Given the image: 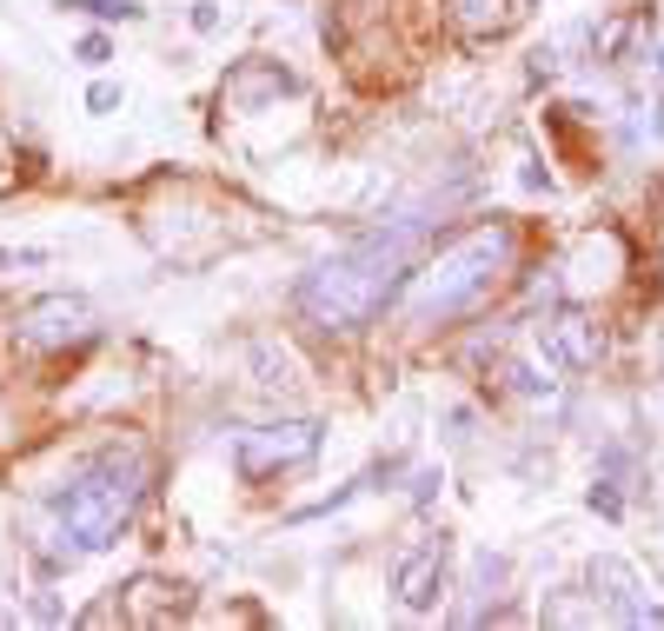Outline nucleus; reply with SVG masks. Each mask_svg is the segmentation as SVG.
<instances>
[{"instance_id":"obj_1","label":"nucleus","mask_w":664,"mask_h":631,"mask_svg":"<svg viewBox=\"0 0 664 631\" xmlns=\"http://www.w3.org/2000/svg\"><path fill=\"white\" fill-rule=\"evenodd\" d=\"M426 233H432L426 213H399V219H379L372 233H359V240L340 247L332 260H319L299 279V320L319 326V333H359V326H372L379 312L399 299L405 273L419 266Z\"/></svg>"},{"instance_id":"obj_2","label":"nucleus","mask_w":664,"mask_h":631,"mask_svg":"<svg viewBox=\"0 0 664 631\" xmlns=\"http://www.w3.org/2000/svg\"><path fill=\"white\" fill-rule=\"evenodd\" d=\"M140 499H146V452L140 445H107L94 459H80L60 479V492L47 499V532H34L40 565L67 572L87 551H107L127 532Z\"/></svg>"},{"instance_id":"obj_3","label":"nucleus","mask_w":664,"mask_h":631,"mask_svg":"<svg viewBox=\"0 0 664 631\" xmlns=\"http://www.w3.org/2000/svg\"><path fill=\"white\" fill-rule=\"evenodd\" d=\"M512 260H519V226H512V219H478V226H465L459 240H446L439 253H426L419 266L405 273V286H399V299H392L399 326L432 333V326L465 320V312L485 306L491 286L512 273Z\"/></svg>"},{"instance_id":"obj_4","label":"nucleus","mask_w":664,"mask_h":631,"mask_svg":"<svg viewBox=\"0 0 664 631\" xmlns=\"http://www.w3.org/2000/svg\"><path fill=\"white\" fill-rule=\"evenodd\" d=\"M14 333H21V346H34V353H73V346H87V340L100 333V320H94V306L80 299V293H40V299L21 306Z\"/></svg>"},{"instance_id":"obj_5","label":"nucleus","mask_w":664,"mask_h":631,"mask_svg":"<svg viewBox=\"0 0 664 631\" xmlns=\"http://www.w3.org/2000/svg\"><path fill=\"white\" fill-rule=\"evenodd\" d=\"M312 452H319V419H280V426H253V432L233 439V465L253 486L286 472V465H306Z\"/></svg>"},{"instance_id":"obj_6","label":"nucleus","mask_w":664,"mask_h":631,"mask_svg":"<svg viewBox=\"0 0 664 631\" xmlns=\"http://www.w3.org/2000/svg\"><path fill=\"white\" fill-rule=\"evenodd\" d=\"M446 572H452V545H446V532L426 538V545H412L405 559H399V572H392L399 605H405V611H432L439 592H446Z\"/></svg>"},{"instance_id":"obj_7","label":"nucleus","mask_w":664,"mask_h":631,"mask_svg":"<svg viewBox=\"0 0 664 631\" xmlns=\"http://www.w3.org/2000/svg\"><path fill=\"white\" fill-rule=\"evenodd\" d=\"M545 353L558 366H571V372H592L605 359V326L592 320L585 306H565V312H552V320H545Z\"/></svg>"},{"instance_id":"obj_8","label":"nucleus","mask_w":664,"mask_h":631,"mask_svg":"<svg viewBox=\"0 0 664 631\" xmlns=\"http://www.w3.org/2000/svg\"><path fill=\"white\" fill-rule=\"evenodd\" d=\"M592 598H598L612 618H631V611L644 605V585H638V572H631L625 559H592Z\"/></svg>"},{"instance_id":"obj_9","label":"nucleus","mask_w":664,"mask_h":631,"mask_svg":"<svg viewBox=\"0 0 664 631\" xmlns=\"http://www.w3.org/2000/svg\"><path fill=\"white\" fill-rule=\"evenodd\" d=\"M293 87V73L286 67H273V60H246L233 81H226V100L233 107H260V100H273V94H286Z\"/></svg>"},{"instance_id":"obj_10","label":"nucleus","mask_w":664,"mask_h":631,"mask_svg":"<svg viewBox=\"0 0 664 631\" xmlns=\"http://www.w3.org/2000/svg\"><path fill=\"white\" fill-rule=\"evenodd\" d=\"M598 618H605V605H598L592 592H585V598H552V605H545V624H598Z\"/></svg>"},{"instance_id":"obj_11","label":"nucleus","mask_w":664,"mask_h":631,"mask_svg":"<svg viewBox=\"0 0 664 631\" xmlns=\"http://www.w3.org/2000/svg\"><path fill=\"white\" fill-rule=\"evenodd\" d=\"M60 8H73V14H94V21H140V14H146L140 0H60Z\"/></svg>"},{"instance_id":"obj_12","label":"nucleus","mask_w":664,"mask_h":631,"mask_svg":"<svg viewBox=\"0 0 664 631\" xmlns=\"http://www.w3.org/2000/svg\"><path fill=\"white\" fill-rule=\"evenodd\" d=\"M585 505H592L598 519H625V492H618V479H598V486L585 492Z\"/></svg>"},{"instance_id":"obj_13","label":"nucleus","mask_w":664,"mask_h":631,"mask_svg":"<svg viewBox=\"0 0 664 631\" xmlns=\"http://www.w3.org/2000/svg\"><path fill=\"white\" fill-rule=\"evenodd\" d=\"M73 60H80V67H94V73H100V67H107V60H114V40H107V34H80V47H73Z\"/></svg>"},{"instance_id":"obj_14","label":"nucleus","mask_w":664,"mask_h":631,"mask_svg":"<svg viewBox=\"0 0 664 631\" xmlns=\"http://www.w3.org/2000/svg\"><path fill=\"white\" fill-rule=\"evenodd\" d=\"M120 100H127L120 81H94V87H87V114H120Z\"/></svg>"},{"instance_id":"obj_15","label":"nucleus","mask_w":664,"mask_h":631,"mask_svg":"<svg viewBox=\"0 0 664 631\" xmlns=\"http://www.w3.org/2000/svg\"><path fill=\"white\" fill-rule=\"evenodd\" d=\"M220 27V8H213V0H200V8H193V34H213Z\"/></svg>"},{"instance_id":"obj_16","label":"nucleus","mask_w":664,"mask_h":631,"mask_svg":"<svg viewBox=\"0 0 664 631\" xmlns=\"http://www.w3.org/2000/svg\"><path fill=\"white\" fill-rule=\"evenodd\" d=\"M432 486H439V472L426 465V472H419V479H412V499H419V505H426V499H432Z\"/></svg>"}]
</instances>
